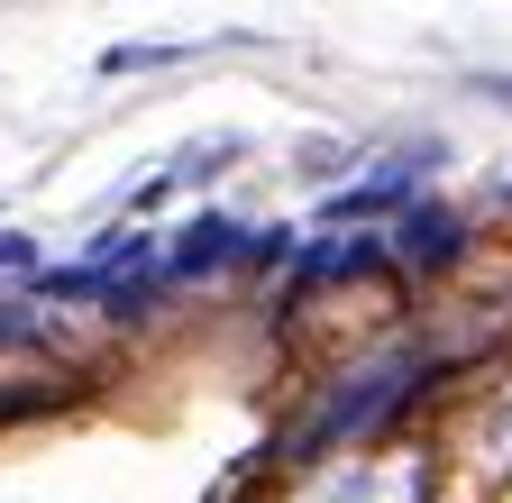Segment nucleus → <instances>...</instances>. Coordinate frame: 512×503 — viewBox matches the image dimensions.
<instances>
[{"label":"nucleus","mask_w":512,"mask_h":503,"mask_svg":"<svg viewBox=\"0 0 512 503\" xmlns=\"http://www.w3.org/2000/svg\"><path fill=\"white\" fill-rule=\"evenodd\" d=\"M421 375H430V357H421V348H375L366 366H348V375H339V385H330V394H320V412H311V421L293 430V449L311 458V449H339V439H357V430H375L384 412H394V403H403V394L421 385Z\"/></svg>","instance_id":"nucleus-1"},{"label":"nucleus","mask_w":512,"mask_h":503,"mask_svg":"<svg viewBox=\"0 0 512 503\" xmlns=\"http://www.w3.org/2000/svg\"><path fill=\"white\" fill-rule=\"evenodd\" d=\"M238 220H220V211H202V220H183L174 238H165V284H202V275H220L229 257H238Z\"/></svg>","instance_id":"nucleus-2"},{"label":"nucleus","mask_w":512,"mask_h":503,"mask_svg":"<svg viewBox=\"0 0 512 503\" xmlns=\"http://www.w3.org/2000/svg\"><path fill=\"white\" fill-rule=\"evenodd\" d=\"M384 247H394V257H403L412 275H439V266H458V247H467V220H458V211H430V202H421V211H412L394 238H384Z\"/></svg>","instance_id":"nucleus-3"},{"label":"nucleus","mask_w":512,"mask_h":503,"mask_svg":"<svg viewBox=\"0 0 512 503\" xmlns=\"http://www.w3.org/2000/svg\"><path fill=\"white\" fill-rule=\"evenodd\" d=\"M394 247L384 238H311L302 257H293V293H320V284H348V275H366V266H384Z\"/></svg>","instance_id":"nucleus-4"},{"label":"nucleus","mask_w":512,"mask_h":503,"mask_svg":"<svg viewBox=\"0 0 512 503\" xmlns=\"http://www.w3.org/2000/svg\"><path fill=\"white\" fill-rule=\"evenodd\" d=\"M311 503H421V476L412 467H348V476H330Z\"/></svg>","instance_id":"nucleus-5"},{"label":"nucleus","mask_w":512,"mask_h":503,"mask_svg":"<svg viewBox=\"0 0 512 503\" xmlns=\"http://www.w3.org/2000/svg\"><path fill=\"white\" fill-rule=\"evenodd\" d=\"M412 183H421V165H412V156H403V165H375L366 183L330 193V220H366V211H394V202H412Z\"/></svg>","instance_id":"nucleus-6"},{"label":"nucleus","mask_w":512,"mask_h":503,"mask_svg":"<svg viewBox=\"0 0 512 503\" xmlns=\"http://www.w3.org/2000/svg\"><path fill=\"white\" fill-rule=\"evenodd\" d=\"M19 339H37V311L10 302V311H0V348H19Z\"/></svg>","instance_id":"nucleus-7"},{"label":"nucleus","mask_w":512,"mask_h":503,"mask_svg":"<svg viewBox=\"0 0 512 503\" xmlns=\"http://www.w3.org/2000/svg\"><path fill=\"white\" fill-rule=\"evenodd\" d=\"M37 266V238H0V275H28Z\"/></svg>","instance_id":"nucleus-8"},{"label":"nucleus","mask_w":512,"mask_h":503,"mask_svg":"<svg viewBox=\"0 0 512 503\" xmlns=\"http://www.w3.org/2000/svg\"><path fill=\"white\" fill-rule=\"evenodd\" d=\"M485 458H494V467H512V403L494 412V439H485Z\"/></svg>","instance_id":"nucleus-9"}]
</instances>
